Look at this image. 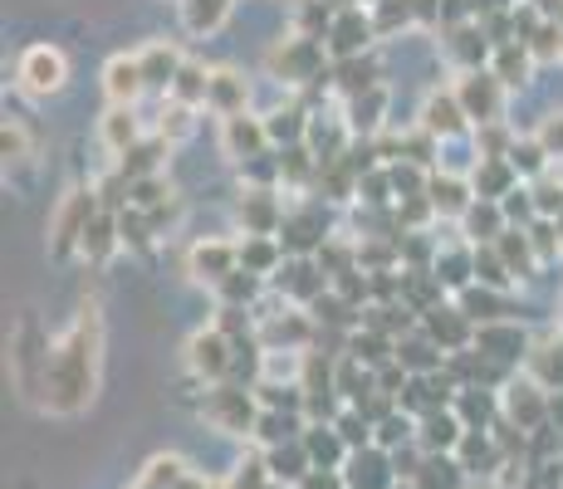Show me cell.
Wrapping results in <instances>:
<instances>
[{
    "mask_svg": "<svg viewBox=\"0 0 563 489\" xmlns=\"http://www.w3.org/2000/svg\"><path fill=\"white\" fill-rule=\"evenodd\" d=\"M99 357H103V319L99 303H84L74 329L49 347V373H45V407L59 416H74L93 401L99 387Z\"/></svg>",
    "mask_w": 563,
    "mask_h": 489,
    "instance_id": "1",
    "label": "cell"
},
{
    "mask_svg": "<svg viewBox=\"0 0 563 489\" xmlns=\"http://www.w3.org/2000/svg\"><path fill=\"white\" fill-rule=\"evenodd\" d=\"M201 411H206V421H211V426L231 431V436H255V426H260L255 391L231 387V382H221V387H211V391H206Z\"/></svg>",
    "mask_w": 563,
    "mask_h": 489,
    "instance_id": "2",
    "label": "cell"
},
{
    "mask_svg": "<svg viewBox=\"0 0 563 489\" xmlns=\"http://www.w3.org/2000/svg\"><path fill=\"white\" fill-rule=\"evenodd\" d=\"M93 215H99L93 191H69V196H64V205L54 211V221H49V249H54V255H69L74 245H84Z\"/></svg>",
    "mask_w": 563,
    "mask_h": 489,
    "instance_id": "3",
    "label": "cell"
},
{
    "mask_svg": "<svg viewBox=\"0 0 563 489\" xmlns=\"http://www.w3.org/2000/svg\"><path fill=\"white\" fill-rule=\"evenodd\" d=\"M64 79H69V64H64L59 49L35 45V49L25 54V59H20V89H25V93L49 98V93L64 89Z\"/></svg>",
    "mask_w": 563,
    "mask_h": 489,
    "instance_id": "4",
    "label": "cell"
},
{
    "mask_svg": "<svg viewBox=\"0 0 563 489\" xmlns=\"http://www.w3.org/2000/svg\"><path fill=\"white\" fill-rule=\"evenodd\" d=\"M456 98H461V108H465V118H475V123H495L500 118V103H505V79L500 74H481V69H471L461 79V89H456Z\"/></svg>",
    "mask_w": 563,
    "mask_h": 489,
    "instance_id": "5",
    "label": "cell"
},
{
    "mask_svg": "<svg viewBox=\"0 0 563 489\" xmlns=\"http://www.w3.org/2000/svg\"><path fill=\"white\" fill-rule=\"evenodd\" d=\"M187 363H191V373L197 377H225L235 367V343L225 338L221 329H206V333H197V338L187 343Z\"/></svg>",
    "mask_w": 563,
    "mask_h": 489,
    "instance_id": "6",
    "label": "cell"
},
{
    "mask_svg": "<svg viewBox=\"0 0 563 489\" xmlns=\"http://www.w3.org/2000/svg\"><path fill=\"white\" fill-rule=\"evenodd\" d=\"M343 480H349V489H393L397 470H393V460L383 455V445H363V451L349 455Z\"/></svg>",
    "mask_w": 563,
    "mask_h": 489,
    "instance_id": "7",
    "label": "cell"
},
{
    "mask_svg": "<svg viewBox=\"0 0 563 489\" xmlns=\"http://www.w3.org/2000/svg\"><path fill=\"white\" fill-rule=\"evenodd\" d=\"M265 143H269V127L260 123V118H251V113L225 118V127H221V147H225V157H235V162L265 157Z\"/></svg>",
    "mask_w": 563,
    "mask_h": 489,
    "instance_id": "8",
    "label": "cell"
},
{
    "mask_svg": "<svg viewBox=\"0 0 563 489\" xmlns=\"http://www.w3.org/2000/svg\"><path fill=\"white\" fill-rule=\"evenodd\" d=\"M241 269V249H235L231 241H206L191 249V275L206 279V285H221L225 275H235Z\"/></svg>",
    "mask_w": 563,
    "mask_h": 489,
    "instance_id": "9",
    "label": "cell"
},
{
    "mask_svg": "<svg viewBox=\"0 0 563 489\" xmlns=\"http://www.w3.org/2000/svg\"><path fill=\"white\" fill-rule=\"evenodd\" d=\"M245 103H251V84L241 79L235 69H216L211 74V89H206V108L221 118H241Z\"/></svg>",
    "mask_w": 563,
    "mask_h": 489,
    "instance_id": "10",
    "label": "cell"
},
{
    "mask_svg": "<svg viewBox=\"0 0 563 489\" xmlns=\"http://www.w3.org/2000/svg\"><path fill=\"white\" fill-rule=\"evenodd\" d=\"M421 127H427L431 137H456L465 133V108L456 93H431L427 108H421Z\"/></svg>",
    "mask_w": 563,
    "mask_h": 489,
    "instance_id": "11",
    "label": "cell"
},
{
    "mask_svg": "<svg viewBox=\"0 0 563 489\" xmlns=\"http://www.w3.org/2000/svg\"><path fill=\"white\" fill-rule=\"evenodd\" d=\"M465 436V426H461V416L456 411H431V416H421V451L427 455H451L461 445Z\"/></svg>",
    "mask_w": 563,
    "mask_h": 489,
    "instance_id": "12",
    "label": "cell"
},
{
    "mask_svg": "<svg viewBox=\"0 0 563 489\" xmlns=\"http://www.w3.org/2000/svg\"><path fill=\"white\" fill-rule=\"evenodd\" d=\"M103 89H108V98H113V103H133V98L147 89L143 59H128V54H118V59L103 69Z\"/></svg>",
    "mask_w": 563,
    "mask_h": 489,
    "instance_id": "13",
    "label": "cell"
},
{
    "mask_svg": "<svg viewBox=\"0 0 563 489\" xmlns=\"http://www.w3.org/2000/svg\"><path fill=\"white\" fill-rule=\"evenodd\" d=\"M475 347H481L490 363H519V357H525V333L510 329V323H485V329L475 333Z\"/></svg>",
    "mask_w": 563,
    "mask_h": 489,
    "instance_id": "14",
    "label": "cell"
},
{
    "mask_svg": "<svg viewBox=\"0 0 563 489\" xmlns=\"http://www.w3.org/2000/svg\"><path fill=\"white\" fill-rule=\"evenodd\" d=\"M309 470H313V455H309L305 436H299V441H285V445H269V475H275V480L299 485Z\"/></svg>",
    "mask_w": 563,
    "mask_h": 489,
    "instance_id": "15",
    "label": "cell"
},
{
    "mask_svg": "<svg viewBox=\"0 0 563 489\" xmlns=\"http://www.w3.org/2000/svg\"><path fill=\"white\" fill-rule=\"evenodd\" d=\"M465 319H471V313H461V309H431L427 313V338L437 343L441 353H461L465 338H471Z\"/></svg>",
    "mask_w": 563,
    "mask_h": 489,
    "instance_id": "16",
    "label": "cell"
},
{
    "mask_svg": "<svg viewBox=\"0 0 563 489\" xmlns=\"http://www.w3.org/2000/svg\"><path fill=\"white\" fill-rule=\"evenodd\" d=\"M505 416H510L519 431H544L549 407H544V397H539L534 387H510L505 391Z\"/></svg>",
    "mask_w": 563,
    "mask_h": 489,
    "instance_id": "17",
    "label": "cell"
},
{
    "mask_svg": "<svg viewBox=\"0 0 563 489\" xmlns=\"http://www.w3.org/2000/svg\"><path fill=\"white\" fill-rule=\"evenodd\" d=\"M305 445H309V455H313V470H333V465L349 455V441L339 436V426H323V421H313V426L305 431Z\"/></svg>",
    "mask_w": 563,
    "mask_h": 489,
    "instance_id": "18",
    "label": "cell"
},
{
    "mask_svg": "<svg viewBox=\"0 0 563 489\" xmlns=\"http://www.w3.org/2000/svg\"><path fill=\"white\" fill-rule=\"evenodd\" d=\"M137 59H143L147 89H167L172 93V84H177V69H181V54L172 49V45H147Z\"/></svg>",
    "mask_w": 563,
    "mask_h": 489,
    "instance_id": "19",
    "label": "cell"
},
{
    "mask_svg": "<svg viewBox=\"0 0 563 489\" xmlns=\"http://www.w3.org/2000/svg\"><path fill=\"white\" fill-rule=\"evenodd\" d=\"M103 143L123 157L128 147H137V113H133V103H113L103 113Z\"/></svg>",
    "mask_w": 563,
    "mask_h": 489,
    "instance_id": "20",
    "label": "cell"
},
{
    "mask_svg": "<svg viewBox=\"0 0 563 489\" xmlns=\"http://www.w3.org/2000/svg\"><path fill=\"white\" fill-rule=\"evenodd\" d=\"M367 35H373V25H367L363 10H343L339 25H333V35H329V49L339 54V59L343 54H358L367 45Z\"/></svg>",
    "mask_w": 563,
    "mask_h": 489,
    "instance_id": "21",
    "label": "cell"
},
{
    "mask_svg": "<svg viewBox=\"0 0 563 489\" xmlns=\"http://www.w3.org/2000/svg\"><path fill=\"white\" fill-rule=\"evenodd\" d=\"M456 416L465 431H485V421L495 416V397L485 387H461L456 391Z\"/></svg>",
    "mask_w": 563,
    "mask_h": 489,
    "instance_id": "22",
    "label": "cell"
},
{
    "mask_svg": "<svg viewBox=\"0 0 563 489\" xmlns=\"http://www.w3.org/2000/svg\"><path fill=\"white\" fill-rule=\"evenodd\" d=\"M465 480V465L456 460V455H427L417 470V485L421 489H456Z\"/></svg>",
    "mask_w": 563,
    "mask_h": 489,
    "instance_id": "23",
    "label": "cell"
},
{
    "mask_svg": "<svg viewBox=\"0 0 563 489\" xmlns=\"http://www.w3.org/2000/svg\"><path fill=\"white\" fill-rule=\"evenodd\" d=\"M260 338H265L269 353H279V343L289 347H305L313 338L309 319H299V313H289V319H265V329H260Z\"/></svg>",
    "mask_w": 563,
    "mask_h": 489,
    "instance_id": "24",
    "label": "cell"
},
{
    "mask_svg": "<svg viewBox=\"0 0 563 489\" xmlns=\"http://www.w3.org/2000/svg\"><path fill=\"white\" fill-rule=\"evenodd\" d=\"M241 221L251 225V235H269L279 225V201H275V191H251L241 201Z\"/></svg>",
    "mask_w": 563,
    "mask_h": 489,
    "instance_id": "25",
    "label": "cell"
},
{
    "mask_svg": "<svg viewBox=\"0 0 563 489\" xmlns=\"http://www.w3.org/2000/svg\"><path fill=\"white\" fill-rule=\"evenodd\" d=\"M427 196H431V211H441V215H465L471 211V191H465L456 177L427 181Z\"/></svg>",
    "mask_w": 563,
    "mask_h": 489,
    "instance_id": "26",
    "label": "cell"
},
{
    "mask_svg": "<svg viewBox=\"0 0 563 489\" xmlns=\"http://www.w3.org/2000/svg\"><path fill=\"white\" fill-rule=\"evenodd\" d=\"M299 411H260V426H255V436L265 441V445H285V441H299Z\"/></svg>",
    "mask_w": 563,
    "mask_h": 489,
    "instance_id": "27",
    "label": "cell"
},
{
    "mask_svg": "<svg viewBox=\"0 0 563 489\" xmlns=\"http://www.w3.org/2000/svg\"><path fill=\"white\" fill-rule=\"evenodd\" d=\"M461 221H465V231H471L475 241H495V235L505 231V205L500 201H485V205L471 201V211H465Z\"/></svg>",
    "mask_w": 563,
    "mask_h": 489,
    "instance_id": "28",
    "label": "cell"
},
{
    "mask_svg": "<svg viewBox=\"0 0 563 489\" xmlns=\"http://www.w3.org/2000/svg\"><path fill=\"white\" fill-rule=\"evenodd\" d=\"M441 347L431 343V338H411V343H397V363L407 367V373H417V377H427V373H437V363H441Z\"/></svg>",
    "mask_w": 563,
    "mask_h": 489,
    "instance_id": "29",
    "label": "cell"
},
{
    "mask_svg": "<svg viewBox=\"0 0 563 489\" xmlns=\"http://www.w3.org/2000/svg\"><path fill=\"white\" fill-rule=\"evenodd\" d=\"M206 89H211V69H201V64L181 59L177 84H172V98H177V103H206Z\"/></svg>",
    "mask_w": 563,
    "mask_h": 489,
    "instance_id": "30",
    "label": "cell"
},
{
    "mask_svg": "<svg viewBox=\"0 0 563 489\" xmlns=\"http://www.w3.org/2000/svg\"><path fill=\"white\" fill-rule=\"evenodd\" d=\"M118 241H123V231H118V221H113V215H108V211H99V215H93V225H89V235H84V255H89V259H108V249H113Z\"/></svg>",
    "mask_w": 563,
    "mask_h": 489,
    "instance_id": "31",
    "label": "cell"
},
{
    "mask_svg": "<svg viewBox=\"0 0 563 489\" xmlns=\"http://www.w3.org/2000/svg\"><path fill=\"white\" fill-rule=\"evenodd\" d=\"M181 10H187V25L197 30V35H211V30L225 20L231 0H181Z\"/></svg>",
    "mask_w": 563,
    "mask_h": 489,
    "instance_id": "32",
    "label": "cell"
},
{
    "mask_svg": "<svg viewBox=\"0 0 563 489\" xmlns=\"http://www.w3.org/2000/svg\"><path fill=\"white\" fill-rule=\"evenodd\" d=\"M529 367L539 373V382H549V387H559V391H563V338L544 343L539 353H529Z\"/></svg>",
    "mask_w": 563,
    "mask_h": 489,
    "instance_id": "33",
    "label": "cell"
},
{
    "mask_svg": "<svg viewBox=\"0 0 563 489\" xmlns=\"http://www.w3.org/2000/svg\"><path fill=\"white\" fill-rule=\"evenodd\" d=\"M241 265L251 269V275H260V279H265L269 269L279 265V245L269 241V235H255L251 245H241Z\"/></svg>",
    "mask_w": 563,
    "mask_h": 489,
    "instance_id": "34",
    "label": "cell"
},
{
    "mask_svg": "<svg viewBox=\"0 0 563 489\" xmlns=\"http://www.w3.org/2000/svg\"><path fill=\"white\" fill-rule=\"evenodd\" d=\"M333 426H339V436L349 441V451H363V445H373V421H367L358 407L339 411V421H333Z\"/></svg>",
    "mask_w": 563,
    "mask_h": 489,
    "instance_id": "35",
    "label": "cell"
},
{
    "mask_svg": "<svg viewBox=\"0 0 563 489\" xmlns=\"http://www.w3.org/2000/svg\"><path fill=\"white\" fill-rule=\"evenodd\" d=\"M275 475H269V455H251V460L235 465L231 475V489H265Z\"/></svg>",
    "mask_w": 563,
    "mask_h": 489,
    "instance_id": "36",
    "label": "cell"
},
{
    "mask_svg": "<svg viewBox=\"0 0 563 489\" xmlns=\"http://www.w3.org/2000/svg\"><path fill=\"white\" fill-rule=\"evenodd\" d=\"M407 441H417L411 416H397V411H393V416H383L373 426V445H383V451H387V445H407Z\"/></svg>",
    "mask_w": 563,
    "mask_h": 489,
    "instance_id": "37",
    "label": "cell"
},
{
    "mask_svg": "<svg viewBox=\"0 0 563 489\" xmlns=\"http://www.w3.org/2000/svg\"><path fill=\"white\" fill-rule=\"evenodd\" d=\"M265 127H269V143H299V137L309 133L305 113H295V108H289V113H275Z\"/></svg>",
    "mask_w": 563,
    "mask_h": 489,
    "instance_id": "38",
    "label": "cell"
},
{
    "mask_svg": "<svg viewBox=\"0 0 563 489\" xmlns=\"http://www.w3.org/2000/svg\"><path fill=\"white\" fill-rule=\"evenodd\" d=\"M500 249H505V265L519 269V275H529V265H534V241H529L525 231H519V235L510 231V235L500 241Z\"/></svg>",
    "mask_w": 563,
    "mask_h": 489,
    "instance_id": "39",
    "label": "cell"
},
{
    "mask_svg": "<svg viewBox=\"0 0 563 489\" xmlns=\"http://www.w3.org/2000/svg\"><path fill=\"white\" fill-rule=\"evenodd\" d=\"M147 480L162 485V489H177L181 480H187V465H181L177 455H157V460L147 465Z\"/></svg>",
    "mask_w": 563,
    "mask_h": 489,
    "instance_id": "40",
    "label": "cell"
},
{
    "mask_svg": "<svg viewBox=\"0 0 563 489\" xmlns=\"http://www.w3.org/2000/svg\"><path fill=\"white\" fill-rule=\"evenodd\" d=\"M471 269H475V275L485 279V285H495V289H505V285H510V275H505V269H510V265H505V259L495 255V249H481Z\"/></svg>",
    "mask_w": 563,
    "mask_h": 489,
    "instance_id": "41",
    "label": "cell"
},
{
    "mask_svg": "<svg viewBox=\"0 0 563 489\" xmlns=\"http://www.w3.org/2000/svg\"><path fill=\"white\" fill-rule=\"evenodd\" d=\"M0 143H5V162L30 157V137H25V123H20V118H5V137H0Z\"/></svg>",
    "mask_w": 563,
    "mask_h": 489,
    "instance_id": "42",
    "label": "cell"
},
{
    "mask_svg": "<svg viewBox=\"0 0 563 489\" xmlns=\"http://www.w3.org/2000/svg\"><path fill=\"white\" fill-rule=\"evenodd\" d=\"M495 74H500V79L505 84H525V74H529V49H500V69H495Z\"/></svg>",
    "mask_w": 563,
    "mask_h": 489,
    "instance_id": "43",
    "label": "cell"
},
{
    "mask_svg": "<svg viewBox=\"0 0 563 489\" xmlns=\"http://www.w3.org/2000/svg\"><path fill=\"white\" fill-rule=\"evenodd\" d=\"M465 309H471V319H485V323L500 319V299L495 293H465Z\"/></svg>",
    "mask_w": 563,
    "mask_h": 489,
    "instance_id": "44",
    "label": "cell"
},
{
    "mask_svg": "<svg viewBox=\"0 0 563 489\" xmlns=\"http://www.w3.org/2000/svg\"><path fill=\"white\" fill-rule=\"evenodd\" d=\"M295 489H349V480H343L339 470H309Z\"/></svg>",
    "mask_w": 563,
    "mask_h": 489,
    "instance_id": "45",
    "label": "cell"
},
{
    "mask_svg": "<svg viewBox=\"0 0 563 489\" xmlns=\"http://www.w3.org/2000/svg\"><path fill=\"white\" fill-rule=\"evenodd\" d=\"M407 5H411V20H427V25L441 15V5H437V0H407Z\"/></svg>",
    "mask_w": 563,
    "mask_h": 489,
    "instance_id": "46",
    "label": "cell"
},
{
    "mask_svg": "<svg viewBox=\"0 0 563 489\" xmlns=\"http://www.w3.org/2000/svg\"><path fill=\"white\" fill-rule=\"evenodd\" d=\"M201 489H231V480H225V485H221V480H206Z\"/></svg>",
    "mask_w": 563,
    "mask_h": 489,
    "instance_id": "47",
    "label": "cell"
},
{
    "mask_svg": "<svg viewBox=\"0 0 563 489\" xmlns=\"http://www.w3.org/2000/svg\"><path fill=\"white\" fill-rule=\"evenodd\" d=\"M554 421H563V391H559V401H554Z\"/></svg>",
    "mask_w": 563,
    "mask_h": 489,
    "instance_id": "48",
    "label": "cell"
},
{
    "mask_svg": "<svg viewBox=\"0 0 563 489\" xmlns=\"http://www.w3.org/2000/svg\"><path fill=\"white\" fill-rule=\"evenodd\" d=\"M133 489H162V485H153V480H147V475H143V480H137Z\"/></svg>",
    "mask_w": 563,
    "mask_h": 489,
    "instance_id": "49",
    "label": "cell"
},
{
    "mask_svg": "<svg viewBox=\"0 0 563 489\" xmlns=\"http://www.w3.org/2000/svg\"><path fill=\"white\" fill-rule=\"evenodd\" d=\"M265 489H295V485H285V480H269Z\"/></svg>",
    "mask_w": 563,
    "mask_h": 489,
    "instance_id": "50",
    "label": "cell"
}]
</instances>
